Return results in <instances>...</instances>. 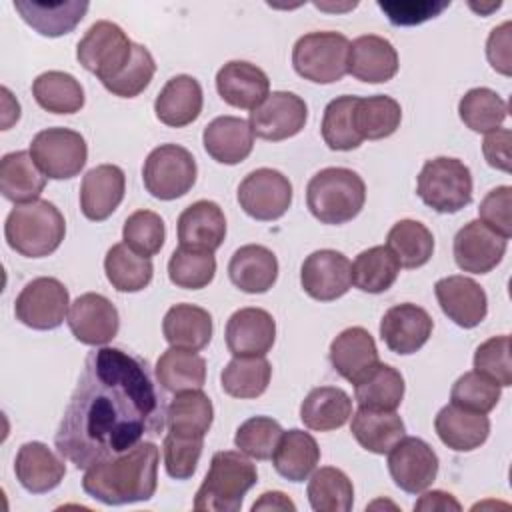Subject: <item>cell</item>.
<instances>
[{"label": "cell", "instance_id": "cell-1", "mask_svg": "<svg viewBox=\"0 0 512 512\" xmlns=\"http://www.w3.org/2000/svg\"><path fill=\"white\" fill-rule=\"evenodd\" d=\"M166 424V402L150 362L122 348L92 350L58 424L54 444L78 470L116 456Z\"/></svg>", "mask_w": 512, "mask_h": 512}, {"label": "cell", "instance_id": "cell-2", "mask_svg": "<svg viewBox=\"0 0 512 512\" xmlns=\"http://www.w3.org/2000/svg\"><path fill=\"white\" fill-rule=\"evenodd\" d=\"M160 448L154 442H140L130 450L110 456L86 468L84 492L108 506L146 502L158 488Z\"/></svg>", "mask_w": 512, "mask_h": 512}, {"label": "cell", "instance_id": "cell-3", "mask_svg": "<svg viewBox=\"0 0 512 512\" xmlns=\"http://www.w3.org/2000/svg\"><path fill=\"white\" fill-rule=\"evenodd\" d=\"M8 246L26 258H44L58 250L66 236L62 212L48 200L16 204L4 222Z\"/></svg>", "mask_w": 512, "mask_h": 512}, {"label": "cell", "instance_id": "cell-4", "mask_svg": "<svg viewBox=\"0 0 512 512\" xmlns=\"http://www.w3.org/2000/svg\"><path fill=\"white\" fill-rule=\"evenodd\" d=\"M366 202V184L350 168L330 166L316 172L306 186L310 214L322 224H346L360 214Z\"/></svg>", "mask_w": 512, "mask_h": 512}, {"label": "cell", "instance_id": "cell-5", "mask_svg": "<svg viewBox=\"0 0 512 512\" xmlns=\"http://www.w3.org/2000/svg\"><path fill=\"white\" fill-rule=\"evenodd\" d=\"M256 466L240 450H220L194 496L196 512H238L246 492L256 484Z\"/></svg>", "mask_w": 512, "mask_h": 512}, {"label": "cell", "instance_id": "cell-6", "mask_svg": "<svg viewBox=\"0 0 512 512\" xmlns=\"http://www.w3.org/2000/svg\"><path fill=\"white\" fill-rule=\"evenodd\" d=\"M416 194L428 208L440 214H456L472 202V172L458 158L426 160L416 180Z\"/></svg>", "mask_w": 512, "mask_h": 512}, {"label": "cell", "instance_id": "cell-7", "mask_svg": "<svg viewBox=\"0 0 512 512\" xmlns=\"http://www.w3.org/2000/svg\"><path fill=\"white\" fill-rule=\"evenodd\" d=\"M348 48L350 40L340 32H308L292 48V66L304 80L334 84L348 74Z\"/></svg>", "mask_w": 512, "mask_h": 512}, {"label": "cell", "instance_id": "cell-8", "mask_svg": "<svg viewBox=\"0 0 512 512\" xmlns=\"http://www.w3.org/2000/svg\"><path fill=\"white\" fill-rule=\"evenodd\" d=\"M132 50L134 42L118 24L98 20L78 40L76 58L84 70L92 72L102 84H106L126 68L132 58Z\"/></svg>", "mask_w": 512, "mask_h": 512}, {"label": "cell", "instance_id": "cell-9", "mask_svg": "<svg viewBox=\"0 0 512 512\" xmlns=\"http://www.w3.org/2000/svg\"><path fill=\"white\" fill-rule=\"evenodd\" d=\"M198 166L190 150L180 144H160L144 160V188L158 200H176L196 182Z\"/></svg>", "mask_w": 512, "mask_h": 512}, {"label": "cell", "instance_id": "cell-10", "mask_svg": "<svg viewBox=\"0 0 512 512\" xmlns=\"http://www.w3.org/2000/svg\"><path fill=\"white\" fill-rule=\"evenodd\" d=\"M50 180H70L80 174L88 160V144L76 130L54 126L40 130L28 150Z\"/></svg>", "mask_w": 512, "mask_h": 512}, {"label": "cell", "instance_id": "cell-11", "mask_svg": "<svg viewBox=\"0 0 512 512\" xmlns=\"http://www.w3.org/2000/svg\"><path fill=\"white\" fill-rule=\"evenodd\" d=\"M70 310L68 288L52 276H40L30 280L14 302L16 320L32 330H54L66 318Z\"/></svg>", "mask_w": 512, "mask_h": 512}, {"label": "cell", "instance_id": "cell-12", "mask_svg": "<svg viewBox=\"0 0 512 512\" xmlns=\"http://www.w3.org/2000/svg\"><path fill=\"white\" fill-rule=\"evenodd\" d=\"M238 204L254 220L272 222L282 218L292 204L288 176L274 168H258L238 184Z\"/></svg>", "mask_w": 512, "mask_h": 512}, {"label": "cell", "instance_id": "cell-13", "mask_svg": "<svg viewBox=\"0 0 512 512\" xmlns=\"http://www.w3.org/2000/svg\"><path fill=\"white\" fill-rule=\"evenodd\" d=\"M438 466L436 452L418 436H402L388 452V472L394 484L408 494L428 490L436 480Z\"/></svg>", "mask_w": 512, "mask_h": 512}, {"label": "cell", "instance_id": "cell-14", "mask_svg": "<svg viewBox=\"0 0 512 512\" xmlns=\"http://www.w3.org/2000/svg\"><path fill=\"white\" fill-rule=\"evenodd\" d=\"M306 120V102L294 92L276 90L250 112L248 124L258 138L268 142H280L302 132Z\"/></svg>", "mask_w": 512, "mask_h": 512}, {"label": "cell", "instance_id": "cell-15", "mask_svg": "<svg viewBox=\"0 0 512 512\" xmlns=\"http://www.w3.org/2000/svg\"><path fill=\"white\" fill-rule=\"evenodd\" d=\"M300 284L310 298L318 302H332L350 290L352 264L338 250H314L302 262Z\"/></svg>", "mask_w": 512, "mask_h": 512}, {"label": "cell", "instance_id": "cell-16", "mask_svg": "<svg viewBox=\"0 0 512 512\" xmlns=\"http://www.w3.org/2000/svg\"><path fill=\"white\" fill-rule=\"evenodd\" d=\"M66 320L72 336L88 346H104L112 342L120 328L116 306L98 292L80 294L70 304Z\"/></svg>", "mask_w": 512, "mask_h": 512}, {"label": "cell", "instance_id": "cell-17", "mask_svg": "<svg viewBox=\"0 0 512 512\" xmlns=\"http://www.w3.org/2000/svg\"><path fill=\"white\" fill-rule=\"evenodd\" d=\"M506 248V238L490 230L480 220H470L456 232L452 252L460 270L486 274L502 262Z\"/></svg>", "mask_w": 512, "mask_h": 512}, {"label": "cell", "instance_id": "cell-18", "mask_svg": "<svg viewBox=\"0 0 512 512\" xmlns=\"http://www.w3.org/2000/svg\"><path fill=\"white\" fill-rule=\"evenodd\" d=\"M432 328L434 320L424 308L412 302H404L384 312L380 320V338L388 350L400 356H408L418 352L428 342Z\"/></svg>", "mask_w": 512, "mask_h": 512}, {"label": "cell", "instance_id": "cell-19", "mask_svg": "<svg viewBox=\"0 0 512 512\" xmlns=\"http://www.w3.org/2000/svg\"><path fill=\"white\" fill-rule=\"evenodd\" d=\"M436 300L442 312L460 328L478 326L488 314V296L484 288L468 276H446L434 284Z\"/></svg>", "mask_w": 512, "mask_h": 512}, {"label": "cell", "instance_id": "cell-20", "mask_svg": "<svg viewBox=\"0 0 512 512\" xmlns=\"http://www.w3.org/2000/svg\"><path fill=\"white\" fill-rule=\"evenodd\" d=\"M224 336L232 356H266L276 340V322L268 310L246 306L228 318Z\"/></svg>", "mask_w": 512, "mask_h": 512}, {"label": "cell", "instance_id": "cell-21", "mask_svg": "<svg viewBox=\"0 0 512 512\" xmlns=\"http://www.w3.org/2000/svg\"><path fill=\"white\" fill-rule=\"evenodd\" d=\"M126 192L124 170L116 164H98L80 184V210L92 222H102L120 206Z\"/></svg>", "mask_w": 512, "mask_h": 512}, {"label": "cell", "instance_id": "cell-22", "mask_svg": "<svg viewBox=\"0 0 512 512\" xmlns=\"http://www.w3.org/2000/svg\"><path fill=\"white\" fill-rule=\"evenodd\" d=\"M216 90L226 104L254 110L270 94V80L260 66L246 60H230L216 74Z\"/></svg>", "mask_w": 512, "mask_h": 512}, {"label": "cell", "instance_id": "cell-23", "mask_svg": "<svg viewBox=\"0 0 512 512\" xmlns=\"http://www.w3.org/2000/svg\"><path fill=\"white\" fill-rule=\"evenodd\" d=\"M398 52L390 40L364 34L350 42L348 48V74L360 82L380 84L388 82L398 72Z\"/></svg>", "mask_w": 512, "mask_h": 512}, {"label": "cell", "instance_id": "cell-24", "mask_svg": "<svg viewBox=\"0 0 512 512\" xmlns=\"http://www.w3.org/2000/svg\"><path fill=\"white\" fill-rule=\"evenodd\" d=\"M332 368L350 384L362 380L378 362V348L372 334L362 326L342 330L330 344L328 352Z\"/></svg>", "mask_w": 512, "mask_h": 512}, {"label": "cell", "instance_id": "cell-25", "mask_svg": "<svg viewBox=\"0 0 512 512\" xmlns=\"http://www.w3.org/2000/svg\"><path fill=\"white\" fill-rule=\"evenodd\" d=\"M14 472L20 486L32 494L54 490L66 476L64 460L44 442H26L18 448Z\"/></svg>", "mask_w": 512, "mask_h": 512}, {"label": "cell", "instance_id": "cell-26", "mask_svg": "<svg viewBox=\"0 0 512 512\" xmlns=\"http://www.w3.org/2000/svg\"><path fill=\"white\" fill-rule=\"evenodd\" d=\"M226 238V216L212 200H196L178 216V242L186 248L214 252Z\"/></svg>", "mask_w": 512, "mask_h": 512}, {"label": "cell", "instance_id": "cell-27", "mask_svg": "<svg viewBox=\"0 0 512 512\" xmlns=\"http://www.w3.org/2000/svg\"><path fill=\"white\" fill-rule=\"evenodd\" d=\"M204 104L202 86L194 76L178 74L172 76L154 100L156 118L170 128H184L192 124Z\"/></svg>", "mask_w": 512, "mask_h": 512}, {"label": "cell", "instance_id": "cell-28", "mask_svg": "<svg viewBox=\"0 0 512 512\" xmlns=\"http://www.w3.org/2000/svg\"><path fill=\"white\" fill-rule=\"evenodd\" d=\"M204 150L218 164L234 166L244 162L254 148L250 124L238 116H218L202 132Z\"/></svg>", "mask_w": 512, "mask_h": 512}, {"label": "cell", "instance_id": "cell-29", "mask_svg": "<svg viewBox=\"0 0 512 512\" xmlns=\"http://www.w3.org/2000/svg\"><path fill=\"white\" fill-rule=\"evenodd\" d=\"M230 282L246 294L268 292L278 278V258L262 244L240 246L228 262Z\"/></svg>", "mask_w": 512, "mask_h": 512}, {"label": "cell", "instance_id": "cell-30", "mask_svg": "<svg viewBox=\"0 0 512 512\" xmlns=\"http://www.w3.org/2000/svg\"><path fill=\"white\" fill-rule=\"evenodd\" d=\"M434 430L450 450L472 452L488 440L490 420L486 414L446 404L434 418Z\"/></svg>", "mask_w": 512, "mask_h": 512}, {"label": "cell", "instance_id": "cell-31", "mask_svg": "<svg viewBox=\"0 0 512 512\" xmlns=\"http://www.w3.org/2000/svg\"><path fill=\"white\" fill-rule=\"evenodd\" d=\"M212 316L196 304H174L162 320V334L174 348L202 350L212 340Z\"/></svg>", "mask_w": 512, "mask_h": 512}, {"label": "cell", "instance_id": "cell-32", "mask_svg": "<svg viewBox=\"0 0 512 512\" xmlns=\"http://www.w3.org/2000/svg\"><path fill=\"white\" fill-rule=\"evenodd\" d=\"M14 8L20 18L36 30L40 36L58 38L70 34L86 16L90 4L88 2H30V0H14Z\"/></svg>", "mask_w": 512, "mask_h": 512}, {"label": "cell", "instance_id": "cell-33", "mask_svg": "<svg viewBox=\"0 0 512 512\" xmlns=\"http://www.w3.org/2000/svg\"><path fill=\"white\" fill-rule=\"evenodd\" d=\"M46 186V176L26 150L8 152L0 160V192L14 204L38 200Z\"/></svg>", "mask_w": 512, "mask_h": 512}, {"label": "cell", "instance_id": "cell-34", "mask_svg": "<svg viewBox=\"0 0 512 512\" xmlns=\"http://www.w3.org/2000/svg\"><path fill=\"white\" fill-rule=\"evenodd\" d=\"M318 462L320 448L310 432L298 428L282 432L272 454V466L282 478L290 482H304L316 470Z\"/></svg>", "mask_w": 512, "mask_h": 512}, {"label": "cell", "instance_id": "cell-35", "mask_svg": "<svg viewBox=\"0 0 512 512\" xmlns=\"http://www.w3.org/2000/svg\"><path fill=\"white\" fill-rule=\"evenodd\" d=\"M352 418V398L338 386H318L300 404V420L316 432L342 428Z\"/></svg>", "mask_w": 512, "mask_h": 512}, {"label": "cell", "instance_id": "cell-36", "mask_svg": "<svg viewBox=\"0 0 512 512\" xmlns=\"http://www.w3.org/2000/svg\"><path fill=\"white\" fill-rule=\"evenodd\" d=\"M350 432L364 450L372 454H388L390 448L406 434V426L394 410L360 406L352 414Z\"/></svg>", "mask_w": 512, "mask_h": 512}, {"label": "cell", "instance_id": "cell-37", "mask_svg": "<svg viewBox=\"0 0 512 512\" xmlns=\"http://www.w3.org/2000/svg\"><path fill=\"white\" fill-rule=\"evenodd\" d=\"M154 374L158 384L168 392L198 390L206 382V360L194 350L170 346L160 354Z\"/></svg>", "mask_w": 512, "mask_h": 512}, {"label": "cell", "instance_id": "cell-38", "mask_svg": "<svg viewBox=\"0 0 512 512\" xmlns=\"http://www.w3.org/2000/svg\"><path fill=\"white\" fill-rule=\"evenodd\" d=\"M214 408L210 398L198 390L178 392L166 406L168 432L188 438H204L212 426Z\"/></svg>", "mask_w": 512, "mask_h": 512}, {"label": "cell", "instance_id": "cell-39", "mask_svg": "<svg viewBox=\"0 0 512 512\" xmlns=\"http://www.w3.org/2000/svg\"><path fill=\"white\" fill-rule=\"evenodd\" d=\"M32 96L40 108L52 114H74L84 106V88L68 72L48 70L32 82Z\"/></svg>", "mask_w": 512, "mask_h": 512}, {"label": "cell", "instance_id": "cell-40", "mask_svg": "<svg viewBox=\"0 0 512 512\" xmlns=\"http://www.w3.org/2000/svg\"><path fill=\"white\" fill-rule=\"evenodd\" d=\"M386 248L392 252L400 268H420L434 254V236L426 224L418 220H398L386 236Z\"/></svg>", "mask_w": 512, "mask_h": 512}, {"label": "cell", "instance_id": "cell-41", "mask_svg": "<svg viewBox=\"0 0 512 512\" xmlns=\"http://www.w3.org/2000/svg\"><path fill=\"white\" fill-rule=\"evenodd\" d=\"M272 366L264 356H234L220 372L222 390L240 400L258 398L266 392Z\"/></svg>", "mask_w": 512, "mask_h": 512}, {"label": "cell", "instance_id": "cell-42", "mask_svg": "<svg viewBox=\"0 0 512 512\" xmlns=\"http://www.w3.org/2000/svg\"><path fill=\"white\" fill-rule=\"evenodd\" d=\"M352 116L354 128L362 140H382L400 128L402 108L392 96L376 94L356 98Z\"/></svg>", "mask_w": 512, "mask_h": 512}, {"label": "cell", "instance_id": "cell-43", "mask_svg": "<svg viewBox=\"0 0 512 512\" xmlns=\"http://www.w3.org/2000/svg\"><path fill=\"white\" fill-rule=\"evenodd\" d=\"M404 378L390 366L378 362L362 380L354 384V398L362 408L396 410L404 398Z\"/></svg>", "mask_w": 512, "mask_h": 512}, {"label": "cell", "instance_id": "cell-44", "mask_svg": "<svg viewBox=\"0 0 512 512\" xmlns=\"http://www.w3.org/2000/svg\"><path fill=\"white\" fill-rule=\"evenodd\" d=\"M104 272L118 292H140L152 282L154 266L150 258L136 254L124 242H118L106 252Z\"/></svg>", "mask_w": 512, "mask_h": 512}, {"label": "cell", "instance_id": "cell-45", "mask_svg": "<svg viewBox=\"0 0 512 512\" xmlns=\"http://www.w3.org/2000/svg\"><path fill=\"white\" fill-rule=\"evenodd\" d=\"M458 116L464 122V126L470 128L472 132L488 134L492 130H498L504 124L508 116V104L492 88L478 86V88H470L460 98Z\"/></svg>", "mask_w": 512, "mask_h": 512}, {"label": "cell", "instance_id": "cell-46", "mask_svg": "<svg viewBox=\"0 0 512 512\" xmlns=\"http://www.w3.org/2000/svg\"><path fill=\"white\" fill-rule=\"evenodd\" d=\"M400 264L386 246L362 250L352 262V284L368 294H382L396 282Z\"/></svg>", "mask_w": 512, "mask_h": 512}, {"label": "cell", "instance_id": "cell-47", "mask_svg": "<svg viewBox=\"0 0 512 512\" xmlns=\"http://www.w3.org/2000/svg\"><path fill=\"white\" fill-rule=\"evenodd\" d=\"M306 494L316 512H348L354 504L352 480L334 466L316 470L308 482Z\"/></svg>", "mask_w": 512, "mask_h": 512}, {"label": "cell", "instance_id": "cell-48", "mask_svg": "<svg viewBox=\"0 0 512 512\" xmlns=\"http://www.w3.org/2000/svg\"><path fill=\"white\" fill-rule=\"evenodd\" d=\"M216 274L214 252L178 246L168 260V278L184 290L206 288Z\"/></svg>", "mask_w": 512, "mask_h": 512}, {"label": "cell", "instance_id": "cell-49", "mask_svg": "<svg viewBox=\"0 0 512 512\" xmlns=\"http://www.w3.org/2000/svg\"><path fill=\"white\" fill-rule=\"evenodd\" d=\"M356 98L358 96L344 94L330 100L328 106L324 108L320 132L330 150L348 152V150H356L362 144V138L354 128V116H352Z\"/></svg>", "mask_w": 512, "mask_h": 512}, {"label": "cell", "instance_id": "cell-50", "mask_svg": "<svg viewBox=\"0 0 512 512\" xmlns=\"http://www.w3.org/2000/svg\"><path fill=\"white\" fill-rule=\"evenodd\" d=\"M122 240L136 254L152 258L162 250L166 240L164 220L152 210H136L124 220Z\"/></svg>", "mask_w": 512, "mask_h": 512}, {"label": "cell", "instance_id": "cell-51", "mask_svg": "<svg viewBox=\"0 0 512 512\" xmlns=\"http://www.w3.org/2000/svg\"><path fill=\"white\" fill-rule=\"evenodd\" d=\"M282 432L284 430L278 420L270 416H252L238 426L234 434V444L248 458L270 460Z\"/></svg>", "mask_w": 512, "mask_h": 512}, {"label": "cell", "instance_id": "cell-52", "mask_svg": "<svg viewBox=\"0 0 512 512\" xmlns=\"http://www.w3.org/2000/svg\"><path fill=\"white\" fill-rule=\"evenodd\" d=\"M500 386L496 382H492L490 378L482 376L476 370L464 372L450 390V404H456L460 408L472 410V412H480V414H488L490 410L496 408L498 400H500Z\"/></svg>", "mask_w": 512, "mask_h": 512}, {"label": "cell", "instance_id": "cell-53", "mask_svg": "<svg viewBox=\"0 0 512 512\" xmlns=\"http://www.w3.org/2000/svg\"><path fill=\"white\" fill-rule=\"evenodd\" d=\"M154 72H156V62H154L150 50L146 46L134 42L130 62L114 80L106 82L104 88L118 98H136L138 94H142L148 88V84L154 78Z\"/></svg>", "mask_w": 512, "mask_h": 512}, {"label": "cell", "instance_id": "cell-54", "mask_svg": "<svg viewBox=\"0 0 512 512\" xmlns=\"http://www.w3.org/2000/svg\"><path fill=\"white\" fill-rule=\"evenodd\" d=\"M474 370L496 382L500 388L512 386L510 336L500 334L482 342L474 352Z\"/></svg>", "mask_w": 512, "mask_h": 512}, {"label": "cell", "instance_id": "cell-55", "mask_svg": "<svg viewBox=\"0 0 512 512\" xmlns=\"http://www.w3.org/2000/svg\"><path fill=\"white\" fill-rule=\"evenodd\" d=\"M202 448H204V438H188V436H178L168 432L162 442L166 474L174 480L192 478L198 468Z\"/></svg>", "mask_w": 512, "mask_h": 512}, {"label": "cell", "instance_id": "cell-56", "mask_svg": "<svg viewBox=\"0 0 512 512\" xmlns=\"http://www.w3.org/2000/svg\"><path fill=\"white\" fill-rule=\"evenodd\" d=\"M510 206H512V188L496 186L482 198L478 206V216H480L478 220L508 240L512 236Z\"/></svg>", "mask_w": 512, "mask_h": 512}, {"label": "cell", "instance_id": "cell-57", "mask_svg": "<svg viewBox=\"0 0 512 512\" xmlns=\"http://www.w3.org/2000/svg\"><path fill=\"white\" fill-rule=\"evenodd\" d=\"M450 2H378V8L388 16V20L396 26H414L422 24L430 18H436L442 10H446Z\"/></svg>", "mask_w": 512, "mask_h": 512}, {"label": "cell", "instance_id": "cell-58", "mask_svg": "<svg viewBox=\"0 0 512 512\" xmlns=\"http://www.w3.org/2000/svg\"><path fill=\"white\" fill-rule=\"evenodd\" d=\"M510 22H504L496 28H492L488 42H486V56L490 66L504 74L510 76L512 74V62H510Z\"/></svg>", "mask_w": 512, "mask_h": 512}, {"label": "cell", "instance_id": "cell-59", "mask_svg": "<svg viewBox=\"0 0 512 512\" xmlns=\"http://www.w3.org/2000/svg\"><path fill=\"white\" fill-rule=\"evenodd\" d=\"M510 142L512 134L508 128H498L486 134L482 142V154L492 168L510 172Z\"/></svg>", "mask_w": 512, "mask_h": 512}, {"label": "cell", "instance_id": "cell-60", "mask_svg": "<svg viewBox=\"0 0 512 512\" xmlns=\"http://www.w3.org/2000/svg\"><path fill=\"white\" fill-rule=\"evenodd\" d=\"M414 510H424V512H432V510H462L460 502L450 494V492H444V490H430V492H424L420 496V500L414 504Z\"/></svg>", "mask_w": 512, "mask_h": 512}, {"label": "cell", "instance_id": "cell-61", "mask_svg": "<svg viewBox=\"0 0 512 512\" xmlns=\"http://www.w3.org/2000/svg\"><path fill=\"white\" fill-rule=\"evenodd\" d=\"M256 510H290V512H294V510H296V504H294L284 492L272 490V492H264V494L252 504V512H256Z\"/></svg>", "mask_w": 512, "mask_h": 512}, {"label": "cell", "instance_id": "cell-62", "mask_svg": "<svg viewBox=\"0 0 512 512\" xmlns=\"http://www.w3.org/2000/svg\"><path fill=\"white\" fill-rule=\"evenodd\" d=\"M2 96H4V120H2V128L8 130L14 122H18L20 118V104L18 100L12 98L10 90L6 86H2Z\"/></svg>", "mask_w": 512, "mask_h": 512}]
</instances>
